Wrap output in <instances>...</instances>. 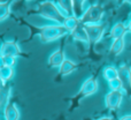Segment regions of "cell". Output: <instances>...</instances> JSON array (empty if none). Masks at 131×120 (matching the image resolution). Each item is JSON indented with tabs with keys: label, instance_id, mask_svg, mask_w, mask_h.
Here are the masks:
<instances>
[{
	"label": "cell",
	"instance_id": "10",
	"mask_svg": "<svg viewBox=\"0 0 131 120\" xmlns=\"http://www.w3.org/2000/svg\"><path fill=\"white\" fill-rule=\"evenodd\" d=\"M4 58H5V66L14 67L15 61H16V58H14V57H4Z\"/></svg>",
	"mask_w": 131,
	"mask_h": 120
},
{
	"label": "cell",
	"instance_id": "4",
	"mask_svg": "<svg viewBox=\"0 0 131 120\" xmlns=\"http://www.w3.org/2000/svg\"><path fill=\"white\" fill-rule=\"evenodd\" d=\"M4 116L6 120H18L20 119V111L14 103H7L4 110Z\"/></svg>",
	"mask_w": 131,
	"mask_h": 120
},
{
	"label": "cell",
	"instance_id": "3",
	"mask_svg": "<svg viewBox=\"0 0 131 120\" xmlns=\"http://www.w3.org/2000/svg\"><path fill=\"white\" fill-rule=\"evenodd\" d=\"M20 48L14 42H5L0 48V54L4 57H14L17 58L20 56Z\"/></svg>",
	"mask_w": 131,
	"mask_h": 120
},
{
	"label": "cell",
	"instance_id": "13",
	"mask_svg": "<svg viewBox=\"0 0 131 120\" xmlns=\"http://www.w3.org/2000/svg\"><path fill=\"white\" fill-rule=\"evenodd\" d=\"M2 102H4V96H2V93L0 91V105L2 104Z\"/></svg>",
	"mask_w": 131,
	"mask_h": 120
},
{
	"label": "cell",
	"instance_id": "9",
	"mask_svg": "<svg viewBox=\"0 0 131 120\" xmlns=\"http://www.w3.org/2000/svg\"><path fill=\"white\" fill-rule=\"evenodd\" d=\"M94 89V86H93V83L91 81H88L85 84H84V87H83V93H86V94H89V93H91V91Z\"/></svg>",
	"mask_w": 131,
	"mask_h": 120
},
{
	"label": "cell",
	"instance_id": "8",
	"mask_svg": "<svg viewBox=\"0 0 131 120\" xmlns=\"http://www.w3.org/2000/svg\"><path fill=\"white\" fill-rule=\"evenodd\" d=\"M9 14V6L6 4H0V21L5 20Z\"/></svg>",
	"mask_w": 131,
	"mask_h": 120
},
{
	"label": "cell",
	"instance_id": "12",
	"mask_svg": "<svg viewBox=\"0 0 131 120\" xmlns=\"http://www.w3.org/2000/svg\"><path fill=\"white\" fill-rule=\"evenodd\" d=\"M4 86H5V82H4V81H2V80H1V79H0V91H1V89H2V88H4Z\"/></svg>",
	"mask_w": 131,
	"mask_h": 120
},
{
	"label": "cell",
	"instance_id": "6",
	"mask_svg": "<svg viewBox=\"0 0 131 120\" xmlns=\"http://www.w3.org/2000/svg\"><path fill=\"white\" fill-rule=\"evenodd\" d=\"M14 75V69L13 67H9V66H4L2 68H0V79L4 82H7L13 77Z\"/></svg>",
	"mask_w": 131,
	"mask_h": 120
},
{
	"label": "cell",
	"instance_id": "11",
	"mask_svg": "<svg viewBox=\"0 0 131 120\" xmlns=\"http://www.w3.org/2000/svg\"><path fill=\"white\" fill-rule=\"evenodd\" d=\"M4 66H5V58H4V56L0 54V68H2Z\"/></svg>",
	"mask_w": 131,
	"mask_h": 120
},
{
	"label": "cell",
	"instance_id": "7",
	"mask_svg": "<svg viewBox=\"0 0 131 120\" xmlns=\"http://www.w3.org/2000/svg\"><path fill=\"white\" fill-rule=\"evenodd\" d=\"M75 63L72 62V61L70 60H64L63 62H62V65L60 66V74L61 75H67L69 74V73H71L72 70L75 69Z\"/></svg>",
	"mask_w": 131,
	"mask_h": 120
},
{
	"label": "cell",
	"instance_id": "5",
	"mask_svg": "<svg viewBox=\"0 0 131 120\" xmlns=\"http://www.w3.org/2000/svg\"><path fill=\"white\" fill-rule=\"evenodd\" d=\"M66 59H64V54L61 50H58L55 52H53L52 54L48 57V66L50 67H59L62 65Z\"/></svg>",
	"mask_w": 131,
	"mask_h": 120
},
{
	"label": "cell",
	"instance_id": "2",
	"mask_svg": "<svg viewBox=\"0 0 131 120\" xmlns=\"http://www.w3.org/2000/svg\"><path fill=\"white\" fill-rule=\"evenodd\" d=\"M39 12H40V14L44 17L48 19V20L58 21V22H62L63 21V16L61 15L59 9L52 2H44V4H41Z\"/></svg>",
	"mask_w": 131,
	"mask_h": 120
},
{
	"label": "cell",
	"instance_id": "1",
	"mask_svg": "<svg viewBox=\"0 0 131 120\" xmlns=\"http://www.w3.org/2000/svg\"><path fill=\"white\" fill-rule=\"evenodd\" d=\"M66 32H67V29L61 25H45L40 29L39 36H40L41 42L48 43V42L60 38Z\"/></svg>",
	"mask_w": 131,
	"mask_h": 120
}]
</instances>
